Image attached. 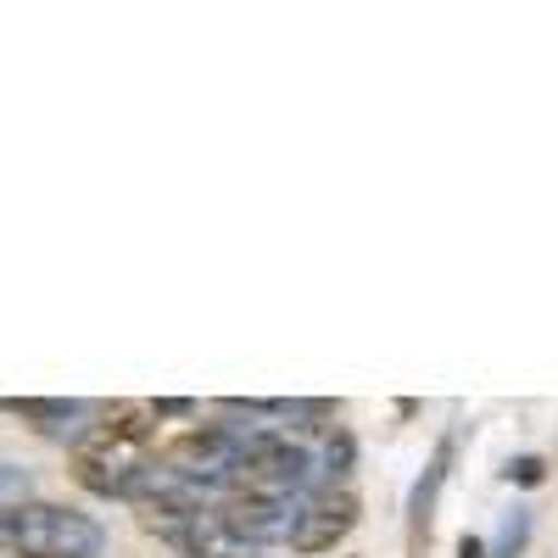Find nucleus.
Returning a JSON list of instances; mask_svg holds the SVG:
<instances>
[{
  "mask_svg": "<svg viewBox=\"0 0 558 558\" xmlns=\"http://www.w3.org/2000/svg\"><path fill=\"white\" fill-rule=\"evenodd\" d=\"M352 531H357V492L352 486H313L296 508L291 553H302V558L336 553Z\"/></svg>",
  "mask_w": 558,
  "mask_h": 558,
  "instance_id": "39448f33",
  "label": "nucleus"
},
{
  "mask_svg": "<svg viewBox=\"0 0 558 558\" xmlns=\"http://www.w3.org/2000/svg\"><path fill=\"white\" fill-rule=\"evenodd\" d=\"M0 547L12 558H101L107 531L68 502L28 497L23 508L0 514Z\"/></svg>",
  "mask_w": 558,
  "mask_h": 558,
  "instance_id": "f03ea898",
  "label": "nucleus"
},
{
  "mask_svg": "<svg viewBox=\"0 0 558 558\" xmlns=\"http://www.w3.org/2000/svg\"><path fill=\"white\" fill-rule=\"evenodd\" d=\"M162 542L173 553H184V558H263V547L241 542L235 531H223L213 508H207V514H196V520H184L179 531H168Z\"/></svg>",
  "mask_w": 558,
  "mask_h": 558,
  "instance_id": "423d86ee",
  "label": "nucleus"
},
{
  "mask_svg": "<svg viewBox=\"0 0 558 558\" xmlns=\"http://www.w3.org/2000/svg\"><path fill=\"white\" fill-rule=\"evenodd\" d=\"M157 458V402H112L73 441V481L89 497H129Z\"/></svg>",
  "mask_w": 558,
  "mask_h": 558,
  "instance_id": "f257e3e1",
  "label": "nucleus"
},
{
  "mask_svg": "<svg viewBox=\"0 0 558 558\" xmlns=\"http://www.w3.org/2000/svg\"><path fill=\"white\" fill-rule=\"evenodd\" d=\"M296 508L302 497H286V492H257V486H229L223 497H213V514L223 531H235L241 542L252 547H291V531H296Z\"/></svg>",
  "mask_w": 558,
  "mask_h": 558,
  "instance_id": "20e7f679",
  "label": "nucleus"
},
{
  "mask_svg": "<svg viewBox=\"0 0 558 558\" xmlns=\"http://www.w3.org/2000/svg\"><path fill=\"white\" fill-rule=\"evenodd\" d=\"M508 481L536 486V481H542V458H520V463H508Z\"/></svg>",
  "mask_w": 558,
  "mask_h": 558,
  "instance_id": "9d476101",
  "label": "nucleus"
},
{
  "mask_svg": "<svg viewBox=\"0 0 558 558\" xmlns=\"http://www.w3.org/2000/svg\"><path fill=\"white\" fill-rule=\"evenodd\" d=\"M458 558H486V542H481V536H463V542H458Z\"/></svg>",
  "mask_w": 558,
  "mask_h": 558,
  "instance_id": "9b49d317",
  "label": "nucleus"
},
{
  "mask_svg": "<svg viewBox=\"0 0 558 558\" xmlns=\"http://www.w3.org/2000/svg\"><path fill=\"white\" fill-rule=\"evenodd\" d=\"M257 436H263V425H235V418H218V425H191V430H179L157 458L168 463L179 481L202 486L207 497H223L229 486L241 481L246 452H252Z\"/></svg>",
  "mask_w": 558,
  "mask_h": 558,
  "instance_id": "7ed1b4c3",
  "label": "nucleus"
},
{
  "mask_svg": "<svg viewBox=\"0 0 558 558\" xmlns=\"http://www.w3.org/2000/svg\"><path fill=\"white\" fill-rule=\"evenodd\" d=\"M447 463H452V436L436 447V458H430V470H425V481L413 486V497H408V547L418 553V542L430 536V514H436V497H441V486H447Z\"/></svg>",
  "mask_w": 558,
  "mask_h": 558,
  "instance_id": "6e6552de",
  "label": "nucleus"
},
{
  "mask_svg": "<svg viewBox=\"0 0 558 558\" xmlns=\"http://www.w3.org/2000/svg\"><path fill=\"white\" fill-rule=\"evenodd\" d=\"M23 502H28V475L12 470V463H0V514H12Z\"/></svg>",
  "mask_w": 558,
  "mask_h": 558,
  "instance_id": "1a4fd4ad",
  "label": "nucleus"
},
{
  "mask_svg": "<svg viewBox=\"0 0 558 558\" xmlns=\"http://www.w3.org/2000/svg\"><path fill=\"white\" fill-rule=\"evenodd\" d=\"M0 413H17V418H28L34 430L68 436V441H78L84 418H89V408L73 402V397H17V402H0Z\"/></svg>",
  "mask_w": 558,
  "mask_h": 558,
  "instance_id": "0eeeda50",
  "label": "nucleus"
}]
</instances>
